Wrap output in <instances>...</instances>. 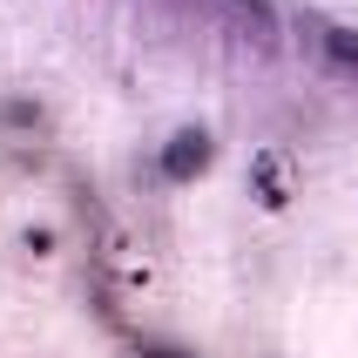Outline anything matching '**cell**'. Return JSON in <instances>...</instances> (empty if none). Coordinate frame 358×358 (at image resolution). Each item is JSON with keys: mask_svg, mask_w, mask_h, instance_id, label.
Segmentation results:
<instances>
[{"mask_svg": "<svg viewBox=\"0 0 358 358\" xmlns=\"http://www.w3.org/2000/svg\"><path fill=\"white\" fill-rule=\"evenodd\" d=\"M250 182H257V196L271 203V210H284V203H291V156H284V149H264V156L250 162Z\"/></svg>", "mask_w": 358, "mask_h": 358, "instance_id": "1", "label": "cell"}, {"mask_svg": "<svg viewBox=\"0 0 358 358\" xmlns=\"http://www.w3.org/2000/svg\"><path fill=\"white\" fill-rule=\"evenodd\" d=\"M210 169V136L203 129H182L176 149H169V176H203Z\"/></svg>", "mask_w": 358, "mask_h": 358, "instance_id": "2", "label": "cell"}]
</instances>
